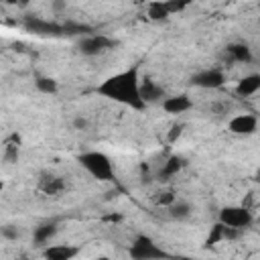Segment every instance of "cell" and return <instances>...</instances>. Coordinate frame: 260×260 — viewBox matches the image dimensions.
Segmentation results:
<instances>
[{"mask_svg":"<svg viewBox=\"0 0 260 260\" xmlns=\"http://www.w3.org/2000/svg\"><path fill=\"white\" fill-rule=\"evenodd\" d=\"M93 260H112L110 256H98V258H93Z\"/></svg>","mask_w":260,"mask_h":260,"instance_id":"cell-25","label":"cell"},{"mask_svg":"<svg viewBox=\"0 0 260 260\" xmlns=\"http://www.w3.org/2000/svg\"><path fill=\"white\" fill-rule=\"evenodd\" d=\"M256 177H258V179H260V171H258V175H256Z\"/></svg>","mask_w":260,"mask_h":260,"instance_id":"cell-26","label":"cell"},{"mask_svg":"<svg viewBox=\"0 0 260 260\" xmlns=\"http://www.w3.org/2000/svg\"><path fill=\"white\" fill-rule=\"evenodd\" d=\"M77 254H79V248L71 244H53L43 250L45 260H73Z\"/></svg>","mask_w":260,"mask_h":260,"instance_id":"cell-8","label":"cell"},{"mask_svg":"<svg viewBox=\"0 0 260 260\" xmlns=\"http://www.w3.org/2000/svg\"><path fill=\"white\" fill-rule=\"evenodd\" d=\"M148 16L152 20H162V18H167L171 14L167 12V8H165L162 2H152V4H148Z\"/></svg>","mask_w":260,"mask_h":260,"instance_id":"cell-19","label":"cell"},{"mask_svg":"<svg viewBox=\"0 0 260 260\" xmlns=\"http://www.w3.org/2000/svg\"><path fill=\"white\" fill-rule=\"evenodd\" d=\"M156 201H158V205H167V207H171L177 199H175V195H173V193H160Z\"/></svg>","mask_w":260,"mask_h":260,"instance_id":"cell-20","label":"cell"},{"mask_svg":"<svg viewBox=\"0 0 260 260\" xmlns=\"http://www.w3.org/2000/svg\"><path fill=\"white\" fill-rule=\"evenodd\" d=\"M130 258L132 260H165L167 252L154 244L148 236H136V240L130 244Z\"/></svg>","mask_w":260,"mask_h":260,"instance_id":"cell-3","label":"cell"},{"mask_svg":"<svg viewBox=\"0 0 260 260\" xmlns=\"http://www.w3.org/2000/svg\"><path fill=\"white\" fill-rule=\"evenodd\" d=\"M140 83L142 81L138 77V67H130V69H124V71L114 73L108 79H104L98 87V93L112 102L128 106L132 110H144L146 102L142 100Z\"/></svg>","mask_w":260,"mask_h":260,"instance_id":"cell-1","label":"cell"},{"mask_svg":"<svg viewBox=\"0 0 260 260\" xmlns=\"http://www.w3.org/2000/svg\"><path fill=\"white\" fill-rule=\"evenodd\" d=\"M181 167H183V158H181V156H169L167 162H165L162 169H160V177L169 179V177L177 175V173L181 171Z\"/></svg>","mask_w":260,"mask_h":260,"instance_id":"cell-15","label":"cell"},{"mask_svg":"<svg viewBox=\"0 0 260 260\" xmlns=\"http://www.w3.org/2000/svg\"><path fill=\"white\" fill-rule=\"evenodd\" d=\"M79 165L98 181H112L114 179V165L108 154L100 150H87L79 156Z\"/></svg>","mask_w":260,"mask_h":260,"instance_id":"cell-2","label":"cell"},{"mask_svg":"<svg viewBox=\"0 0 260 260\" xmlns=\"http://www.w3.org/2000/svg\"><path fill=\"white\" fill-rule=\"evenodd\" d=\"M79 53L85 55V57H93V55H100L104 53L106 49L112 47V41L104 35H89V37H83L79 41Z\"/></svg>","mask_w":260,"mask_h":260,"instance_id":"cell-5","label":"cell"},{"mask_svg":"<svg viewBox=\"0 0 260 260\" xmlns=\"http://www.w3.org/2000/svg\"><path fill=\"white\" fill-rule=\"evenodd\" d=\"M2 236H4V238H8V240H16L18 232H16V228H14V225H4V228H2Z\"/></svg>","mask_w":260,"mask_h":260,"instance_id":"cell-22","label":"cell"},{"mask_svg":"<svg viewBox=\"0 0 260 260\" xmlns=\"http://www.w3.org/2000/svg\"><path fill=\"white\" fill-rule=\"evenodd\" d=\"M55 234H57V225H55V223H43V225H39V228L32 232V240H35L39 246H43V244H47Z\"/></svg>","mask_w":260,"mask_h":260,"instance_id":"cell-13","label":"cell"},{"mask_svg":"<svg viewBox=\"0 0 260 260\" xmlns=\"http://www.w3.org/2000/svg\"><path fill=\"white\" fill-rule=\"evenodd\" d=\"M179 134H181V126H173V132L169 134V138H171V140H175Z\"/></svg>","mask_w":260,"mask_h":260,"instance_id":"cell-23","label":"cell"},{"mask_svg":"<svg viewBox=\"0 0 260 260\" xmlns=\"http://www.w3.org/2000/svg\"><path fill=\"white\" fill-rule=\"evenodd\" d=\"M260 89V75L258 73H250L246 77H242L236 85V93L242 95V98H248V95H254L256 91Z\"/></svg>","mask_w":260,"mask_h":260,"instance_id":"cell-11","label":"cell"},{"mask_svg":"<svg viewBox=\"0 0 260 260\" xmlns=\"http://www.w3.org/2000/svg\"><path fill=\"white\" fill-rule=\"evenodd\" d=\"M193 85L203 87V89H217L225 83V75L219 69H203L193 75Z\"/></svg>","mask_w":260,"mask_h":260,"instance_id":"cell-6","label":"cell"},{"mask_svg":"<svg viewBox=\"0 0 260 260\" xmlns=\"http://www.w3.org/2000/svg\"><path fill=\"white\" fill-rule=\"evenodd\" d=\"M191 106H193V102L187 93H179V95H171V98L162 100V110L169 114H183V112L191 110Z\"/></svg>","mask_w":260,"mask_h":260,"instance_id":"cell-9","label":"cell"},{"mask_svg":"<svg viewBox=\"0 0 260 260\" xmlns=\"http://www.w3.org/2000/svg\"><path fill=\"white\" fill-rule=\"evenodd\" d=\"M217 221L223 223L225 228H234V230L244 232L252 223V211L244 205H228L219 211Z\"/></svg>","mask_w":260,"mask_h":260,"instance_id":"cell-4","label":"cell"},{"mask_svg":"<svg viewBox=\"0 0 260 260\" xmlns=\"http://www.w3.org/2000/svg\"><path fill=\"white\" fill-rule=\"evenodd\" d=\"M35 85H37V89L43 91V93H57V89H59V85H57V81H55L53 77H39V79L35 81Z\"/></svg>","mask_w":260,"mask_h":260,"instance_id":"cell-18","label":"cell"},{"mask_svg":"<svg viewBox=\"0 0 260 260\" xmlns=\"http://www.w3.org/2000/svg\"><path fill=\"white\" fill-rule=\"evenodd\" d=\"M169 213L173 219H187L191 215V207L187 201H175L171 207H169Z\"/></svg>","mask_w":260,"mask_h":260,"instance_id":"cell-16","label":"cell"},{"mask_svg":"<svg viewBox=\"0 0 260 260\" xmlns=\"http://www.w3.org/2000/svg\"><path fill=\"white\" fill-rule=\"evenodd\" d=\"M73 124H75V128H85V120L83 118H77Z\"/></svg>","mask_w":260,"mask_h":260,"instance_id":"cell-24","label":"cell"},{"mask_svg":"<svg viewBox=\"0 0 260 260\" xmlns=\"http://www.w3.org/2000/svg\"><path fill=\"white\" fill-rule=\"evenodd\" d=\"M165 4V8H167V12L169 14H173V12H179V10H183L187 4L185 2H162Z\"/></svg>","mask_w":260,"mask_h":260,"instance_id":"cell-21","label":"cell"},{"mask_svg":"<svg viewBox=\"0 0 260 260\" xmlns=\"http://www.w3.org/2000/svg\"><path fill=\"white\" fill-rule=\"evenodd\" d=\"M228 55L238 61V63H250L252 61V53H250V47L244 45V43H234V45H228Z\"/></svg>","mask_w":260,"mask_h":260,"instance_id":"cell-12","label":"cell"},{"mask_svg":"<svg viewBox=\"0 0 260 260\" xmlns=\"http://www.w3.org/2000/svg\"><path fill=\"white\" fill-rule=\"evenodd\" d=\"M39 189L45 193V195H59L63 189H65V181L57 175H51V173H45L41 175L39 179Z\"/></svg>","mask_w":260,"mask_h":260,"instance_id":"cell-10","label":"cell"},{"mask_svg":"<svg viewBox=\"0 0 260 260\" xmlns=\"http://www.w3.org/2000/svg\"><path fill=\"white\" fill-rule=\"evenodd\" d=\"M256 126H258V120H256V116H252V114H238V116H234V118L228 122L230 132H232V134H238V136H248V134H252V132L256 130Z\"/></svg>","mask_w":260,"mask_h":260,"instance_id":"cell-7","label":"cell"},{"mask_svg":"<svg viewBox=\"0 0 260 260\" xmlns=\"http://www.w3.org/2000/svg\"><path fill=\"white\" fill-rule=\"evenodd\" d=\"M140 91H142V100L148 104V102H154V100H158L160 95H162V89L158 87V85H154L152 81H142L140 83Z\"/></svg>","mask_w":260,"mask_h":260,"instance_id":"cell-14","label":"cell"},{"mask_svg":"<svg viewBox=\"0 0 260 260\" xmlns=\"http://www.w3.org/2000/svg\"><path fill=\"white\" fill-rule=\"evenodd\" d=\"M221 240H225V225L217 221V223L211 228V232H209L205 244H207V246H215V244H219Z\"/></svg>","mask_w":260,"mask_h":260,"instance_id":"cell-17","label":"cell"}]
</instances>
